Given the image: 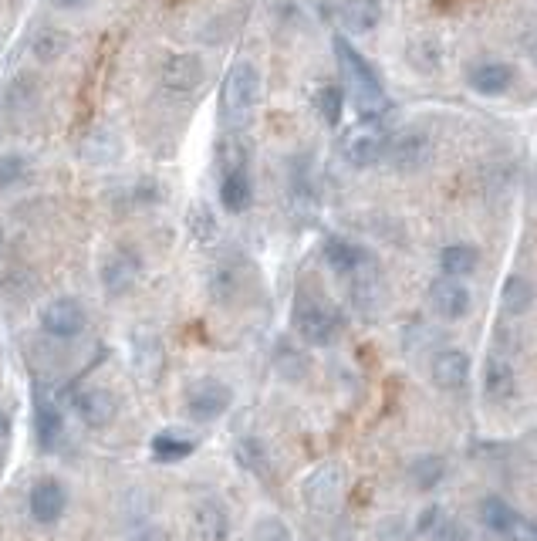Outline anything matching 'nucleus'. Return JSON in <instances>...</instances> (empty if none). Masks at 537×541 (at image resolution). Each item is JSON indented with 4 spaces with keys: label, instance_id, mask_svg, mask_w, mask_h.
Listing matches in <instances>:
<instances>
[{
    "label": "nucleus",
    "instance_id": "5701e85b",
    "mask_svg": "<svg viewBox=\"0 0 537 541\" xmlns=\"http://www.w3.org/2000/svg\"><path fill=\"white\" fill-rule=\"evenodd\" d=\"M440 268L446 278H470L480 268V251L473 244H446L440 251Z\"/></svg>",
    "mask_w": 537,
    "mask_h": 541
},
{
    "label": "nucleus",
    "instance_id": "2f4dec72",
    "mask_svg": "<svg viewBox=\"0 0 537 541\" xmlns=\"http://www.w3.org/2000/svg\"><path fill=\"white\" fill-rule=\"evenodd\" d=\"M159 366H163V349L152 335H136V369L142 376H152Z\"/></svg>",
    "mask_w": 537,
    "mask_h": 541
},
{
    "label": "nucleus",
    "instance_id": "393cba45",
    "mask_svg": "<svg viewBox=\"0 0 537 541\" xmlns=\"http://www.w3.org/2000/svg\"><path fill=\"white\" fill-rule=\"evenodd\" d=\"M517 514L504 498H497V494H490V498H483L480 501V521H483V528H490L494 535H507L510 528L517 525Z\"/></svg>",
    "mask_w": 537,
    "mask_h": 541
},
{
    "label": "nucleus",
    "instance_id": "412c9836",
    "mask_svg": "<svg viewBox=\"0 0 537 541\" xmlns=\"http://www.w3.org/2000/svg\"><path fill=\"white\" fill-rule=\"evenodd\" d=\"M342 24L352 34H369L379 28L382 21V4L379 0H342Z\"/></svg>",
    "mask_w": 537,
    "mask_h": 541
},
{
    "label": "nucleus",
    "instance_id": "4c0bfd02",
    "mask_svg": "<svg viewBox=\"0 0 537 541\" xmlns=\"http://www.w3.org/2000/svg\"><path fill=\"white\" fill-rule=\"evenodd\" d=\"M132 541H169V535H166L163 528H142Z\"/></svg>",
    "mask_w": 537,
    "mask_h": 541
},
{
    "label": "nucleus",
    "instance_id": "a211bd4d",
    "mask_svg": "<svg viewBox=\"0 0 537 541\" xmlns=\"http://www.w3.org/2000/svg\"><path fill=\"white\" fill-rule=\"evenodd\" d=\"M34 437H38L41 450H55L61 437H65V416L41 393H38V403H34Z\"/></svg>",
    "mask_w": 537,
    "mask_h": 541
},
{
    "label": "nucleus",
    "instance_id": "f8f14e48",
    "mask_svg": "<svg viewBox=\"0 0 537 541\" xmlns=\"http://www.w3.org/2000/svg\"><path fill=\"white\" fill-rule=\"evenodd\" d=\"M75 413L88 430H105L112 427L115 416H119V399H115L109 389H98V386L82 389V393L75 396Z\"/></svg>",
    "mask_w": 537,
    "mask_h": 541
},
{
    "label": "nucleus",
    "instance_id": "4be33fe9",
    "mask_svg": "<svg viewBox=\"0 0 537 541\" xmlns=\"http://www.w3.org/2000/svg\"><path fill=\"white\" fill-rule=\"evenodd\" d=\"M250 200H254V183H250L247 170L240 173H223L220 180V203L227 214H244L250 207Z\"/></svg>",
    "mask_w": 537,
    "mask_h": 541
},
{
    "label": "nucleus",
    "instance_id": "72a5a7b5",
    "mask_svg": "<svg viewBox=\"0 0 537 541\" xmlns=\"http://www.w3.org/2000/svg\"><path fill=\"white\" fill-rule=\"evenodd\" d=\"M28 176V159L24 156H0V190L21 183Z\"/></svg>",
    "mask_w": 537,
    "mask_h": 541
},
{
    "label": "nucleus",
    "instance_id": "aec40b11",
    "mask_svg": "<svg viewBox=\"0 0 537 541\" xmlns=\"http://www.w3.org/2000/svg\"><path fill=\"white\" fill-rule=\"evenodd\" d=\"M149 450L159 464H179V460H186L196 450V440L183 430H159L156 437H152Z\"/></svg>",
    "mask_w": 537,
    "mask_h": 541
},
{
    "label": "nucleus",
    "instance_id": "a878e982",
    "mask_svg": "<svg viewBox=\"0 0 537 541\" xmlns=\"http://www.w3.org/2000/svg\"><path fill=\"white\" fill-rule=\"evenodd\" d=\"M500 305H504L507 315H524L534 305V285L521 274H510L504 288H500Z\"/></svg>",
    "mask_w": 537,
    "mask_h": 541
},
{
    "label": "nucleus",
    "instance_id": "7ed1b4c3",
    "mask_svg": "<svg viewBox=\"0 0 537 541\" xmlns=\"http://www.w3.org/2000/svg\"><path fill=\"white\" fill-rule=\"evenodd\" d=\"M342 312L328 301H301L294 312V328L308 345H331L342 332Z\"/></svg>",
    "mask_w": 537,
    "mask_h": 541
},
{
    "label": "nucleus",
    "instance_id": "e433bc0d",
    "mask_svg": "<svg viewBox=\"0 0 537 541\" xmlns=\"http://www.w3.org/2000/svg\"><path fill=\"white\" fill-rule=\"evenodd\" d=\"M524 51H527V58H531L534 65H537V24L524 34Z\"/></svg>",
    "mask_w": 537,
    "mask_h": 541
},
{
    "label": "nucleus",
    "instance_id": "2eb2a0df",
    "mask_svg": "<svg viewBox=\"0 0 537 541\" xmlns=\"http://www.w3.org/2000/svg\"><path fill=\"white\" fill-rule=\"evenodd\" d=\"M429 376L440 389H460L470 379V356L463 349H440L433 356Z\"/></svg>",
    "mask_w": 537,
    "mask_h": 541
},
{
    "label": "nucleus",
    "instance_id": "9b49d317",
    "mask_svg": "<svg viewBox=\"0 0 537 541\" xmlns=\"http://www.w3.org/2000/svg\"><path fill=\"white\" fill-rule=\"evenodd\" d=\"M470 288L456 278H436L429 285V308L443 318V322H460L470 312Z\"/></svg>",
    "mask_w": 537,
    "mask_h": 541
},
{
    "label": "nucleus",
    "instance_id": "ea45409f",
    "mask_svg": "<svg viewBox=\"0 0 537 541\" xmlns=\"http://www.w3.org/2000/svg\"><path fill=\"white\" fill-rule=\"evenodd\" d=\"M55 7H61V11H75V7H82V4H88V0H51Z\"/></svg>",
    "mask_w": 537,
    "mask_h": 541
},
{
    "label": "nucleus",
    "instance_id": "0eeeda50",
    "mask_svg": "<svg viewBox=\"0 0 537 541\" xmlns=\"http://www.w3.org/2000/svg\"><path fill=\"white\" fill-rule=\"evenodd\" d=\"M88 325V315H85V305L78 298H55L41 308V328L51 335V339H78Z\"/></svg>",
    "mask_w": 537,
    "mask_h": 541
},
{
    "label": "nucleus",
    "instance_id": "f3484780",
    "mask_svg": "<svg viewBox=\"0 0 537 541\" xmlns=\"http://www.w3.org/2000/svg\"><path fill=\"white\" fill-rule=\"evenodd\" d=\"M321 254H325L328 268L338 274H358L365 264H369L365 247H358L355 241H348V237H328L325 247H321Z\"/></svg>",
    "mask_w": 537,
    "mask_h": 541
},
{
    "label": "nucleus",
    "instance_id": "dca6fc26",
    "mask_svg": "<svg viewBox=\"0 0 537 541\" xmlns=\"http://www.w3.org/2000/svg\"><path fill=\"white\" fill-rule=\"evenodd\" d=\"M193 528L200 541H227L230 538V514L220 501L203 498L193 508Z\"/></svg>",
    "mask_w": 537,
    "mask_h": 541
},
{
    "label": "nucleus",
    "instance_id": "ddd939ff",
    "mask_svg": "<svg viewBox=\"0 0 537 541\" xmlns=\"http://www.w3.org/2000/svg\"><path fill=\"white\" fill-rule=\"evenodd\" d=\"M514 68L507 65V61H497V58H487V61H477V65L470 68L467 82L477 95H487V99H500V95H507L510 88H514Z\"/></svg>",
    "mask_w": 537,
    "mask_h": 541
},
{
    "label": "nucleus",
    "instance_id": "c9c22d12",
    "mask_svg": "<svg viewBox=\"0 0 537 541\" xmlns=\"http://www.w3.org/2000/svg\"><path fill=\"white\" fill-rule=\"evenodd\" d=\"M507 541H537V521L534 518H517V525L504 535Z\"/></svg>",
    "mask_w": 537,
    "mask_h": 541
},
{
    "label": "nucleus",
    "instance_id": "c756f323",
    "mask_svg": "<svg viewBox=\"0 0 537 541\" xmlns=\"http://www.w3.org/2000/svg\"><path fill=\"white\" fill-rule=\"evenodd\" d=\"M247 146H244V139L240 136H223L220 139V146H217V163H220V170L223 173H240V170H247Z\"/></svg>",
    "mask_w": 537,
    "mask_h": 541
},
{
    "label": "nucleus",
    "instance_id": "20e7f679",
    "mask_svg": "<svg viewBox=\"0 0 537 541\" xmlns=\"http://www.w3.org/2000/svg\"><path fill=\"white\" fill-rule=\"evenodd\" d=\"M230 406H234V389L223 383V379H200V383L186 389V413H190L196 423L220 420Z\"/></svg>",
    "mask_w": 537,
    "mask_h": 541
},
{
    "label": "nucleus",
    "instance_id": "58836bf2",
    "mask_svg": "<svg viewBox=\"0 0 537 541\" xmlns=\"http://www.w3.org/2000/svg\"><path fill=\"white\" fill-rule=\"evenodd\" d=\"M7 437H11V416L0 410V443H4Z\"/></svg>",
    "mask_w": 537,
    "mask_h": 541
},
{
    "label": "nucleus",
    "instance_id": "6ab92c4d",
    "mask_svg": "<svg viewBox=\"0 0 537 541\" xmlns=\"http://www.w3.org/2000/svg\"><path fill=\"white\" fill-rule=\"evenodd\" d=\"M483 393H487L490 403H507V399L517 393V376L507 359L500 356L487 359V369H483Z\"/></svg>",
    "mask_w": 537,
    "mask_h": 541
},
{
    "label": "nucleus",
    "instance_id": "39448f33",
    "mask_svg": "<svg viewBox=\"0 0 537 541\" xmlns=\"http://www.w3.org/2000/svg\"><path fill=\"white\" fill-rule=\"evenodd\" d=\"M207 78V68H203L200 55H190V51H173V55L163 58L159 65V85L173 95H190L203 85Z\"/></svg>",
    "mask_w": 537,
    "mask_h": 541
},
{
    "label": "nucleus",
    "instance_id": "a19ab883",
    "mask_svg": "<svg viewBox=\"0 0 537 541\" xmlns=\"http://www.w3.org/2000/svg\"><path fill=\"white\" fill-rule=\"evenodd\" d=\"M0 247H4V227H0Z\"/></svg>",
    "mask_w": 537,
    "mask_h": 541
},
{
    "label": "nucleus",
    "instance_id": "f257e3e1",
    "mask_svg": "<svg viewBox=\"0 0 537 541\" xmlns=\"http://www.w3.org/2000/svg\"><path fill=\"white\" fill-rule=\"evenodd\" d=\"M335 61L338 75L345 82V95L352 99L355 112L362 115V122H382L392 112V99L382 88L375 68L365 61L362 51H355L345 38H335Z\"/></svg>",
    "mask_w": 537,
    "mask_h": 541
},
{
    "label": "nucleus",
    "instance_id": "1a4fd4ad",
    "mask_svg": "<svg viewBox=\"0 0 537 541\" xmlns=\"http://www.w3.org/2000/svg\"><path fill=\"white\" fill-rule=\"evenodd\" d=\"M386 159L396 173H419V170H426L429 159H433V139L419 129H409V132H402V136L389 139Z\"/></svg>",
    "mask_w": 537,
    "mask_h": 541
},
{
    "label": "nucleus",
    "instance_id": "c85d7f7f",
    "mask_svg": "<svg viewBox=\"0 0 537 541\" xmlns=\"http://www.w3.org/2000/svg\"><path fill=\"white\" fill-rule=\"evenodd\" d=\"M68 51V34L58 28H41L31 38V55L38 61H58Z\"/></svg>",
    "mask_w": 537,
    "mask_h": 541
},
{
    "label": "nucleus",
    "instance_id": "bb28decb",
    "mask_svg": "<svg viewBox=\"0 0 537 541\" xmlns=\"http://www.w3.org/2000/svg\"><path fill=\"white\" fill-rule=\"evenodd\" d=\"M234 457H237L240 467L250 470V474L267 477V467H271V460H267V447L257 437H240L237 447H234Z\"/></svg>",
    "mask_w": 537,
    "mask_h": 541
},
{
    "label": "nucleus",
    "instance_id": "f704fd0d",
    "mask_svg": "<svg viewBox=\"0 0 537 541\" xmlns=\"http://www.w3.org/2000/svg\"><path fill=\"white\" fill-rule=\"evenodd\" d=\"M240 285V278H237V271L234 268H217V274H213V281H210V288H213V295H217L220 301H227V298H234V291Z\"/></svg>",
    "mask_w": 537,
    "mask_h": 541
},
{
    "label": "nucleus",
    "instance_id": "f03ea898",
    "mask_svg": "<svg viewBox=\"0 0 537 541\" xmlns=\"http://www.w3.org/2000/svg\"><path fill=\"white\" fill-rule=\"evenodd\" d=\"M257 102H261V72L250 61H237L223 75L220 85V119L227 129H240L250 122Z\"/></svg>",
    "mask_w": 537,
    "mask_h": 541
},
{
    "label": "nucleus",
    "instance_id": "6e6552de",
    "mask_svg": "<svg viewBox=\"0 0 537 541\" xmlns=\"http://www.w3.org/2000/svg\"><path fill=\"white\" fill-rule=\"evenodd\" d=\"M139 274H142V257L132 251V247H115L112 254H105L98 278H102L105 295L119 298V295H125V291L136 288Z\"/></svg>",
    "mask_w": 537,
    "mask_h": 541
},
{
    "label": "nucleus",
    "instance_id": "7c9ffc66",
    "mask_svg": "<svg viewBox=\"0 0 537 541\" xmlns=\"http://www.w3.org/2000/svg\"><path fill=\"white\" fill-rule=\"evenodd\" d=\"M250 541H294V535H291V528L284 518H277V514H264V518L254 521Z\"/></svg>",
    "mask_w": 537,
    "mask_h": 541
},
{
    "label": "nucleus",
    "instance_id": "4468645a",
    "mask_svg": "<svg viewBox=\"0 0 537 541\" xmlns=\"http://www.w3.org/2000/svg\"><path fill=\"white\" fill-rule=\"evenodd\" d=\"M342 153L348 159V166H355V170H369V166L386 159L389 136H386V132H379V129H362V132H355V136L345 139Z\"/></svg>",
    "mask_w": 537,
    "mask_h": 541
},
{
    "label": "nucleus",
    "instance_id": "b1692460",
    "mask_svg": "<svg viewBox=\"0 0 537 541\" xmlns=\"http://www.w3.org/2000/svg\"><path fill=\"white\" fill-rule=\"evenodd\" d=\"M446 477V460L436 454H419L413 464H409V481H413L416 491H436Z\"/></svg>",
    "mask_w": 537,
    "mask_h": 541
},
{
    "label": "nucleus",
    "instance_id": "423d86ee",
    "mask_svg": "<svg viewBox=\"0 0 537 541\" xmlns=\"http://www.w3.org/2000/svg\"><path fill=\"white\" fill-rule=\"evenodd\" d=\"M345 494V470L338 464H321L304 477V501L311 511H335Z\"/></svg>",
    "mask_w": 537,
    "mask_h": 541
},
{
    "label": "nucleus",
    "instance_id": "9d476101",
    "mask_svg": "<svg viewBox=\"0 0 537 541\" xmlns=\"http://www.w3.org/2000/svg\"><path fill=\"white\" fill-rule=\"evenodd\" d=\"M28 508H31V518L38 521V525H55V521L65 518V508H68L65 484L55 481V477H41V481L31 487Z\"/></svg>",
    "mask_w": 537,
    "mask_h": 541
},
{
    "label": "nucleus",
    "instance_id": "473e14b6",
    "mask_svg": "<svg viewBox=\"0 0 537 541\" xmlns=\"http://www.w3.org/2000/svg\"><path fill=\"white\" fill-rule=\"evenodd\" d=\"M186 224H190V234H193L200 244H210L213 237H217V220H213L210 207H203V203H196V207L190 210Z\"/></svg>",
    "mask_w": 537,
    "mask_h": 541
},
{
    "label": "nucleus",
    "instance_id": "cd10ccee",
    "mask_svg": "<svg viewBox=\"0 0 537 541\" xmlns=\"http://www.w3.org/2000/svg\"><path fill=\"white\" fill-rule=\"evenodd\" d=\"M315 112L325 126H338L345 112V88L338 85H321L315 92Z\"/></svg>",
    "mask_w": 537,
    "mask_h": 541
}]
</instances>
